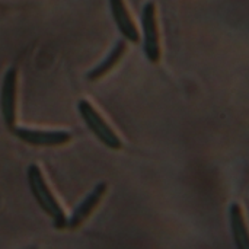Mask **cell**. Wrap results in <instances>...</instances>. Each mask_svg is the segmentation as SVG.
<instances>
[{
    "label": "cell",
    "mask_w": 249,
    "mask_h": 249,
    "mask_svg": "<svg viewBox=\"0 0 249 249\" xmlns=\"http://www.w3.org/2000/svg\"><path fill=\"white\" fill-rule=\"evenodd\" d=\"M26 178H28L29 190L34 196L35 201L41 207V210L53 219L55 229H64L66 220H67L66 213H64L63 207L60 206V203L57 201L55 196L51 193L39 166L35 163H31L26 171Z\"/></svg>",
    "instance_id": "6da1fadb"
},
{
    "label": "cell",
    "mask_w": 249,
    "mask_h": 249,
    "mask_svg": "<svg viewBox=\"0 0 249 249\" xmlns=\"http://www.w3.org/2000/svg\"><path fill=\"white\" fill-rule=\"evenodd\" d=\"M77 111H79L80 118L86 124V127L89 128V131L102 144H105L107 147L112 150H120L123 147V142L120 136L112 130V127L104 120V117L95 109V107L89 101L80 99L77 102Z\"/></svg>",
    "instance_id": "7a4b0ae2"
},
{
    "label": "cell",
    "mask_w": 249,
    "mask_h": 249,
    "mask_svg": "<svg viewBox=\"0 0 249 249\" xmlns=\"http://www.w3.org/2000/svg\"><path fill=\"white\" fill-rule=\"evenodd\" d=\"M142 29H143V50L150 63H159L160 60V39L156 20V7L152 1H147L142 10Z\"/></svg>",
    "instance_id": "3957f363"
},
{
    "label": "cell",
    "mask_w": 249,
    "mask_h": 249,
    "mask_svg": "<svg viewBox=\"0 0 249 249\" xmlns=\"http://www.w3.org/2000/svg\"><path fill=\"white\" fill-rule=\"evenodd\" d=\"M20 142L29 146L55 147L63 146L71 140V134L66 130H41L29 127H13L10 130Z\"/></svg>",
    "instance_id": "277c9868"
},
{
    "label": "cell",
    "mask_w": 249,
    "mask_h": 249,
    "mask_svg": "<svg viewBox=\"0 0 249 249\" xmlns=\"http://www.w3.org/2000/svg\"><path fill=\"white\" fill-rule=\"evenodd\" d=\"M16 85L18 70L12 66L6 70L0 88V112L9 130H12L16 123Z\"/></svg>",
    "instance_id": "5b68a950"
},
{
    "label": "cell",
    "mask_w": 249,
    "mask_h": 249,
    "mask_svg": "<svg viewBox=\"0 0 249 249\" xmlns=\"http://www.w3.org/2000/svg\"><path fill=\"white\" fill-rule=\"evenodd\" d=\"M107 193V184L105 182H99L93 187V190H90L85 198L74 207V210L71 212V214L67 217L66 220V229H77L90 214L92 212L98 207V204L101 203L102 197Z\"/></svg>",
    "instance_id": "8992f818"
},
{
    "label": "cell",
    "mask_w": 249,
    "mask_h": 249,
    "mask_svg": "<svg viewBox=\"0 0 249 249\" xmlns=\"http://www.w3.org/2000/svg\"><path fill=\"white\" fill-rule=\"evenodd\" d=\"M109 7H111L114 22H115L118 31L121 32V35L127 41L137 44L140 41V34H139V29H137L134 20L131 19V15H130L124 0H109Z\"/></svg>",
    "instance_id": "52a82bcc"
},
{
    "label": "cell",
    "mask_w": 249,
    "mask_h": 249,
    "mask_svg": "<svg viewBox=\"0 0 249 249\" xmlns=\"http://www.w3.org/2000/svg\"><path fill=\"white\" fill-rule=\"evenodd\" d=\"M231 231L236 249H249V229L242 213V207L238 203H232L229 209Z\"/></svg>",
    "instance_id": "ba28073f"
},
{
    "label": "cell",
    "mask_w": 249,
    "mask_h": 249,
    "mask_svg": "<svg viewBox=\"0 0 249 249\" xmlns=\"http://www.w3.org/2000/svg\"><path fill=\"white\" fill-rule=\"evenodd\" d=\"M124 53H125V42L124 41H118L112 47V50L108 53V55L96 67H93L92 70H89V73L86 74L88 80L93 82V80H98V79L104 77L107 73H109L117 66V63L121 60V57L124 55Z\"/></svg>",
    "instance_id": "9c48e42d"
}]
</instances>
